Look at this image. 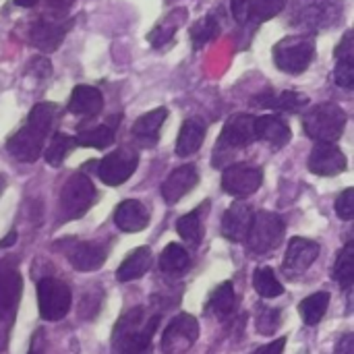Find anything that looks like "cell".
Returning <instances> with one entry per match:
<instances>
[{"label": "cell", "instance_id": "obj_1", "mask_svg": "<svg viewBox=\"0 0 354 354\" xmlns=\"http://www.w3.org/2000/svg\"><path fill=\"white\" fill-rule=\"evenodd\" d=\"M160 315H147L143 307L129 309L114 326L112 354H151V338Z\"/></svg>", "mask_w": 354, "mask_h": 354}, {"label": "cell", "instance_id": "obj_2", "mask_svg": "<svg viewBox=\"0 0 354 354\" xmlns=\"http://www.w3.org/2000/svg\"><path fill=\"white\" fill-rule=\"evenodd\" d=\"M253 141H255V116L236 114L234 118H230L224 124L222 135H220L216 149H214L212 164L216 168H224L236 151L249 147Z\"/></svg>", "mask_w": 354, "mask_h": 354}, {"label": "cell", "instance_id": "obj_3", "mask_svg": "<svg viewBox=\"0 0 354 354\" xmlns=\"http://www.w3.org/2000/svg\"><path fill=\"white\" fill-rule=\"evenodd\" d=\"M346 127V112L336 104H319L303 116L305 133L317 143H336Z\"/></svg>", "mask_w": 354, "mask_h": 354}, {"label": "cell", "instance_id": "obj_4", "mask_svg": "<svg viewBox=\"0 0 354 354\" xmlns=\"http://www.w3.org/2000/svg\"><path fill=\"white\" fill-rule=\"evenodd\" d=\"M97 199V191L93 187V183L83 174V172H77L73 174L62 191H60V214H58V220L60 222H71V220H79L83 218L91 205L95 203Z\"/></svg>", "mask_w": 354, "mask_h": 354}, {"label": "cell", "instance_id": "obj_5", "mask_svg": "<svg viewBox=\"0 0 354 354\" xmlns=\"http://www.w3.org/2000/svg\"><path fill=\"white\" fill-rule=\"evenodd\" d=\"M286 224L274 212H257L251 220V228L247 234V247L253 255H270L276 251L284 239Z\"/></svg>", "mask_w": 354, "mask_h": 354}, {"label": "cell", "instance_id": "obj_6", "mask_svg": "<svg viewBox=\"0 0 354 354\" xmlns=\"http://www.w3.org/2000/svg\"><path fill=\"white\" fill-rule=\"evenodd\" d=\"M315 58V41L307 35H288L274 46V62L288 75L305 73Z\"/></svg>", "mask_w": 354, "mask_h": 354}, {"label": "cell", "instance_id": "obj_7", "mask_svg": "<svg viewBox=\"0 0 354 354\" xmlns=\"http://www.w3.org/2000/svg\"><path fill=\"white\" fill-rule=\"evenodd\" d=\"M71 288L56 278H41L37 282V307L46 322H60L71 311Z\"/></svg>", "mask_w": 354, "mask_h": 354}, {"label": "cell", "instance_id": "obj_8", "mask_svg": "<svg viewBox=\"0 0 354 354\" xmlns=\"http://www.w3.org/2000/svg\"><path fill=\"white\" fill-rule=\"evenodd\" d=\"M23 295V278L10 266H0V338L8 340V332Z\"/></svg>", "mask_w": 354, "mask_h": 354}, {"label": "cell", "instance_id": "obj_9", "mask_svg": "<svg viewBox=\"0 0 354 354\" xmlns=\"http://www.w3.org/2000/svg\"><path fill=\"white\" fill-rule=\"evenodd\" d=\"M139 164V156L135 149L131 147H118L116 151L108 153L106 158H102L95 166V174L97 178L108 185V187H118L122 183H127L133 172L137 170Z\"/></svg>", "mask_w": 354, "mask_h": 354}, {"label": "cell", "instance_id": "obj_10", "mask_svg": "<svg viewBox=\"0 0 354 354\" xmlns=\"http://www.w3.org/2000/svg\"><path fill=\"white\" fill-rule=\"evenodd\" d=\"M199 332V322L189 313H180L168 324L162 336V351L164 354H185L197 342Z\"/></svg>", "mask_w": 354, "mask_h": 354}, {"label": "cell", "instance_id": "obj_11", "mask_svg": "<svg viewBox=\"0 0 354 354\" xmlns=\"http://www.w3.org/2000/svg\"><path fill=\"white\" fill-rule=\"evenodd\" d=\"M56 247H64V257L71 261V266L77 272H95L108 259V249L104 245L91 243V241L66 239L64 243H60Z\"/></svg>", "mask_w": 354, "mask_h": 354}, {"label": "cell", "instance_id": "obj_12", "mask_svg": "<svg viewBox=\"0 0 354 354\" xmlns=\"http://www.w3.org/2000/svg\"><path fill=\"white\" fill-rule=\"evenodd\" d=\"M263 183V172L257 166L239 162L230 164L222 174V189L232 197H249Z\"/></svg>", "mask_w": 354, "mask_h": 354}, {"label": "cell", "instance_id": "obj_13", "mask_svg": "<svg viewBox=\"0 0 354 354\" xmlns=\"http://www.w3.org/2000/svg\"><path fill=\"white\" fill-rule=\"evenodd\" d=\"M317 257H319V245L315 241L297 236L288 243L286 257H284V274L288 278H297L305 274L315 263Z\"/></svg>", "mask_w": 354, "mask_h": 354}, {"label": "cell", "instance_id": "obj_14", "mask_svg": "<svg viewBox=\"0 0 354 354\" xmlns=\"http://www.w3.org/2000/svg\"><path fill=\"white\" fill-rule=\"evenodd\" d=\"M309 170L317 176H336L346 170V156L336 143H315L309 156Z\"/></svg>", "mask_w": 354, "mask_h": 354}, {"label": "cell", "instance_id": "obj_15", "mask_svg": "<svg viewBox=\"0 0 354 354\" xmlns=\"http://www.w3.org/2000/svg\"><path fill=\"white\" fill-rule=\"evenodd\" d=\"M199 183V172L195 164H185L170 172V176L162 183V197L168 205L178 203L185 195H189Z\"/></svg>", "mask_w": 354, "mask_h": 354}, {"label": "cell", "instance_id": "obj_16", "mask_svg": "<svg viewBox=\"0 0 354 354\" xmlns=\"http://www.w3.org/2000/svg\"><path fill=\"white\" fill-rule=\"evenodd\" d=\"M44 141H46L44 135H39L37 131L25 124L6 141V149L19 162H35L41 156Z\"/></svg>", "mask_w": 354, "mask_h": 354}, {"label": "cell", "instance_id": "obj_17", "mask_svg": "<svg viewBox=\"0 0 354 354\" xmlns=\"http://www.w3.org/2000/svg\"><path fill=\"white\" fill-rule=\"evenodd\" d=\"M68 27L58 21L50 19H37L31 29H29V41L39 50V52H54L60 48Z\"/></svg>", "mask_w": 354, "mask_h": 354}, {"label": "cell", "instance_id": "obj_18", "mask_svg": "<svg viewBox=\"0 0 354 354\" xmlns=\"http://www.w3.org/2000/svg\"><path fill=\"white\" fill-rule=\"evenodd\" d=\"M253 209L245 203H234L222 218V236L230 243H243L249 234Z\"/></svg>", "mask_w": 354, "mask_h": 354}, {"label": "cell", "instance_id": "obj_19", "mask_svg": "<svg viewBox=\"0 0 354 354\" xmlns=\"http://www.w3.org/2000/svg\"><path fill=\"white\" fill-rule=\"evenodd\" d=\"M104 108V95L100 89L91 87V85H77L71 93L68 100V112L75 116H85V118H93L102 112Z\"/></svg>", "mask_w": 354, "mask_h": 354}, {"label": "cell", "instance_id": "obj_20", "mask_svg": "<svg viewBox=\"0 0 354 354\" xmlns=\"http://www.w3.org/2000/svg\"><path fill=\"white\" fill-rule=\"evenodd\" d=\"M290 137H292L290 127H288V122L282 120L280 116L266 114V116L255 118V139L266 141V143H270L272 147L280 149V147L288 145Z\"/></svg>", "mask_w": 354, "mask_h": 354}, {"label": "cell", "instance_id": "obj_21", "mask_svg": "<svg viewBox=\"0 0 354 354\" xmlns=\"http://www.w3.org/2000/svg\"><path fill=\"white\" fill-rule=\"evenodd\" d=\"M114 224L122 232H141L149 224V212L147 207L137 199L122 201L114 212Z\"/></svg>", "mask_w": 354, "mask_h": 354}, {"label": "cell", "instance_id": "obj_22", "mask_svg": "<svg viewBox=\"0 0 354 354\" xmlns=\"http://www.w3.org/2000/svg\"><path fill=\"white\" fill-rule=\"evenodd\" d=\"M166 118H168V110L166 108H156V110L139 116L133 122V137L143 147H153L158 143V139H160V129H162Z\"/></svg>", "mask_w": 354, "mask_h": 354}, {"label": "cell", "instance_id": "obj_23", "mask_svg": "<svg viewBox=\"0 0 354 354\" xmlns=\"http://www.w3.org/2000/svg\"><path fill=\"white\" fill-rule=\"evenodd\" d=\"M151 268V249L149 247H139L127 255V259L120 263L116 270V280L118 282H133L143 278Z\"/></svg>", "mask_w": 354, "mask_h": 354}, {"label": "cell", "instance_id": "obj_24", "mask_svg": "<svg viewBox=\"0 0 354 354\" xmlns=\"http://www.w3.org/2000/svg\"><path fill=\"white\" fill-rule=\"evenodd\" d=\"M255 104L270 110H282V112H299L309 104V100L303 93L297 91H266L255 97Z\"/></svg>", "mask_w": 354, "mask_h": 354}, {"label": "cell", "instance_id": "obj_25", "mask_svg": "<svg viewBox=\"0 0 354 354\" xmlns=\"http://www.w3.org/2000/svg\"><path fill=\"white\" fill-rule=\"evenodd\" d=\"M205 139V124L199 120H185L176 139V156L187 158L199 151V147L203 145Z\"/></svg>", "mask_w": 354, "mask_h": 354}, {"label": "cell", "instance_id": "obj_26", "mask_svg": "<svg viewBox=\"0 0 354 354\" xmlns=\"http://www.w3.org/2000/svg\"><path fill=\"white\" fill-rule=\"evenodd\" d=\"M207 205L209 201H205L201 207L189 212L187 216H183L176 224V230L178 234L193 247H199V243L203 241V234H205V228H203V214L207 212Z\"/></svg>", "mask_w": 354, "mask_h": 354}, {"label": "cell", "instance_id": "obj_27", "mask_svg": "<svg viewBox=\"0 0 354 354\" xmlns=\"http://www.w3.org/2000/svg\"><path fill=\"white\" fill-rule=\"evenodd\" d=\"M185 21H187V10H185V8H176V10H172L162 23H158V25L153 27V31L147 35V39L151 41L153 48H164V46H168V44L174 39L176 29H178Z\"/></svg>", "mask_w": 354, "mask_h": 354}, {"label": "cell", "instance_id": "obj_28", "mask_svg": "<svg viewBox=\"0 0 354 354\" xmlns=\"http://www.w3.org/2000/svg\"><path fill=\"white\" fill-rule=\"evenodd\" d=\"M191 268V255L178 243H170L160 255V270L168 276H180Z\"/></svg>", "mask_w": 354, "mask_h": 354}, {"label": "cell", "instance_id": "obj_29", "mask_svg": "<svg viewBox=\"0 0 354 354\" xmlns=\"http://www.w3.org/2000/svg\"><path fill=\"white\" fill-rule=\"evenodd\" d=\"M207 313L209 315H216V317H228L236 311V295H234V286L232 282H224L220 284L209 301H207Z\"/></svg>", "mask_w": 354, "mask_h": 354}, {"label": "cell", "instance_id": "obj_30", "mask_svg": "<svg viewBox=\"0 0 354 354\" xmlns=\"http://www.w3.org/2000/svg\"><path fill=\"white\" fill-rule=\"evenodd\" d=\"M77 145L83 147H93V149H106L114 143V129L110 124H95V127H85L79 129L75 137Z\"/></svg>", "mask_w": 354, "mask_h": 354}, {"label": "cell", "instance_id": "obj_31", "mask_svg": "<svg viewBox=\"0 0 354 354\" xmlns=\"http://www.w3.org/2000/svg\"><path fill=\"white\" fill-rule=\"evenodd\" d=\"M328 305H330V295L328 292H315V295L301 301L299 313L307 326H317L324 319V315L328 313Z\"/></svg>", "mask_w": 354, "mask_h": 354}, {"label": "cell", "instance_id": "obj_32", "mask_svg": "<svg viewBox=\"0 0 354 354\" xmlns=\"http://www.w3.org/2000/svg\"><path fill=\"white\" fill-rule=\"evenodd\" d=\"M54 120H56V106L50 102H41V104H35L31 108L29 118H27V127H31L39 135L48 137L52 127H54Z\"/></svg>", "mask_w": 354, "mask_h": 354}, {"label": "cell", "instance_id": "obj_33", "mask_svg": "<svg viewBox=\"0 0 354 354\" xmlns=\"http://www.w3.org/2000/svg\"><path fill=\"white\" fill-rule=\"evenodd\" d=\"M332 276H334V280H336L344 290H351V288H353V278H354V245L353 243H348V245L340 251V255H338V259H336V266H334V270H332Z\"/></svg>", "mask_w": 354, "mask_h": 354}, {"label": "cell", "instance_id": "obj_34", "mask_svg": "<svg viewBox=\"0 0 354 354\" xmlns=\"http://www.w3.org/2000/svg\"><path fill=\"white\" fill-rule=\"evenodd\" d=\"M75 137H71V135H64V133H56L52 139H50V145L46 147V162L50 164V166H54V168H58L64 160H66V156L75 149Z\"/></svg>", "mask_w": 354, "mask_h": 354}, {"label": "cell", "instance_id": "obj_35", "mask_svg": "<svg viewBox=\"0 0 354 354\" xmlns=\"http://www.w3.org/2000/svg\"><path fill=\"white\" fill-rule=\"evenodd\" d=\"M253 288L263 299H276V297H280L284 292V288H282V284L276 278V274H274L272 268H259V270H255V274H253Z\"/></svg>", "mask_w": 354, "mask_h": 354}, {"label": "cell", "instance_id": "obj_36", "mask_svg": "<svg viewBox=\"0 0 354 354\" xmlns=\"http://www.w3.org/2000/svg\"><path fill=\"white\" fill-rule=\"evenodd\" d=\"M288 0H251L249 2V12H247V21L253 19L255 23H263L274 19L276 15H280L284 10Z\"/></svg>", "mask_w": 354, "mask_h": 354}, {"label": "cell", "instance_id": "obj_37", "mask_svg": "<svg viewBox=\"0 0 354 354\" xmlns=\"http://www.w3.org/2000/svg\"><path fill=\"white\" fill-rule=\"evenodd\" d=\"M218 35V21H216V15H207L203 19H199L193 27H191V41H193V48L199 50L203 48L209 39H214Z\"/></svg>", "mask_w": 354, "mask_h": 354}, {"label": "cell", "instance_id": "obj_38", "mask_svg": "<svg viewBox=\"0 0 354 354\" xmlns=\"http://www.w3.org/2000/svg\"><path fill=\"white\" fill-rule=\"evenodd\" d=\"M280 322H282L280 309H272V307H261L255 317V326L261 336H274L280 328Z\"/></svg>", "mask_w": 354, "mask_h": 354}, {"label": "cell", "instance_id": "obj_39", "mask_svg": "<svg viewBox=\"0 0 354 354\" xmlns=\"http://www.w3.org/2000/svg\"><path fill=\"white\" fill-rule=\"evenodd\" d=\"M334 81L340 87L351 89L354 85V60H338L334 68Z\"/></svg>", "mask_w": 354, "mask_h": 354}, {"label": "cell", "instance_id": "obj_40", "mask_svg": "<svg viewBox=\"0 0 354 354\" xmlns=\"http://www.w3.org/2000/svg\"><path fill=\"white\" fill-rule=\"evenodd\" d=\"M336 214L342 220H353L354 218V189L348 187L346 191H342L336 199Z\"/></svg>", "mask_w": 354, "mask_h": 354}, {"label": "cell", "instance_id": "obj_41", "mask_svg": "<svg viewBox=\"0 0 354 354\" xmlns=\"http://www.w3.org/2000/svg\"><path fill=\"white\" fill-rule=\"evenodd\" d=\"M354 31L348 29V33H344L342 41L336 48V60H354Z\"/></svg>", "mask_w": 354, "mask_h": 354}, {"label": "cell", "instance_id": "obj_42", "mask_svg": "<svg viewBox=\"0 0 354 354\" xmlns=\"http://www.w3.org/2000/svg\"><path fill=\"white\" fill-rule=\"evenodd\" d=\"M27 73H31V75H35V77H39V79H46V77L52 75V66H50V62H48L46 58H33Z\"/></svg>", "mask_w": 354, "mask_h": 354}, {"label": "cell", "instance_id": "obj_43", "mask_svg": "<svg viewBox=\"0 0 354 354\" xmlns=\"http://www.w3.org/2000/svg\"><path fill=\"white\" fill-rule=\"evenodd\" d=\"M249 2H251V0H230V10H232V17H234L239 23H247Z\"/></svg>", "mask_w": 354, "mask_h": 354}, {"label": "cell", "instance_id": "obj_44", "mask_svg": "<svg viewBox=\"0 0 354 354\" xmlns=\"http://www.w3.org/2000/svg\"><path fill=\"white\" fill-rule=\"evenodd\" d=\"M284 346H286V338L282 336V338H278V340H274V342H270L266 346H259L253 354H282Z\"/></svg>", "mask_w": 354, "mask_h": 354}, {"label": "cell", "instance_id": "obj_45", "mask_svg": "<svg viewBox=\"0 0 354 354\" xmlns=\"http://www.w3.org/2000/svg\"><path fill=\"white\" fill-rule=\"evenodd\" d=\"M336 354H354V336L353 332L344 334L338 342H336V348H334Z\"/></svg>", "mask_w": 354, "mask_h": 354}, {"label": "cell", "instance_id": "obj_46", "mask_svg": "<svg viewBox=\"0 0 354 354\" xmlns=\"http://www.w3.org/2000/svg\"><path fill=\"white\" fill-rule=\"evenodd\" d=\"M75 2H77V0H48V6H50L52 10L64 12V10H68Z\"/></svg>", "mask_w": 354, "mask_h": 354}, {"label": "cell", "instance_id": "obj_47", "mask_svg": "<svg viewBox=\"0 0 354 354\" xmlns=\"http://www.w3.org/2000/svg\"><path fill=\"white\" fill-rule=\"evenodd\" d=\"M17 243V232L12 230V232H8L6 236H4V241H0V249H6V247H10V245H15Z\"/></svg>", "mask_w": 354, "mask_h": 354}, {"label": "cell", "instance_id": "obj_48", "mask_svg": "<svg viewBox=\"0 0 354 354\" xmlns=\"http://www.w3.org/2000/svg\"><path fill=\"white\" fill-rule=\"evenodd\" d=\"M39 0H15V4H19V6H23V8H29V6H35Z\"/></svg>", "mask_w": 354, "mask_h": 354}, {"label": "cell", "instance_id": "obj_49", "mask_svg": "<svg viewBox=\"0 0 354 354\" xmlns=\"http://www.w3.org/2000/svg\"><path fill=\"white\" fill-rule=\"evenodd\" d=\"M4 187H6V176L0 174V195H2V191H4Z\"/></svg>", "mask_w": 354, "mask_h": 354}, {"label": "cell", "instance_id": "obj_50", "mask_svg": "<svg viewBox=\"0 0 354 354\" xmlns=\"http://www.w3.org/2000/svg\"><path fill=\"white\" fill-rule=\"evenodd\" d=\"M29 354H44V353H41L35 344H31V351H29Z\"/></svg>", "mask_w": 354, "mask_h": 354}, {"label": "cell", "instance_id": "obj_51", "mask_svg": "<svg viewBox=\"0 0 354 354\" xmlns=\"http://www.w3.org/2000/svg\"><path fill=\"white\" fill-rule=\"evenodd\" d=\"M168 2H174V0H168Z\"/></svg>", "mask_w": 354, "mask_h": 354}]
</instances>
